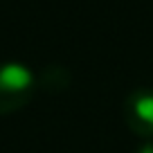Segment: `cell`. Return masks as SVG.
I'll list each match as a JSON object with an SVG mask.
<instances>
[{
    "label": "cell",
    "instance_id": "1",
    "mask_svg": "<svg viewBox=\"0 0 153 153\" xmlns=\"http://www.w3.org/2000/svg\"><path fill=\"white\" fill-rule=\"evenodd\" d=\"M38 79L25 63H0V115H11L32 101Z\"/></svg>",
    "mask_w": 153,
    "mask_h": 153
},
{
    "label": "cell",
    "instance_id": "2",
    "mask_svg": "<svg viewBox=\"0 0 153 153\" xmlns=\"http://www.w3.org/2000/svg\"><path fill=\"white\" fill-rule=\"evenodd\" d=\"M124 120L137 137L153 140V90L137 88L126 97Z\"/></svg>",
    "mask_w": 153,
    "mask_h": 153
},
{
    "label": "cell",
    "instance_id": "3",
    "mask_svg": "<svg viewBox=\"0 0 153 153\" xmlns=\"http://www.w3.org/2000/svg\"><path fill=\"white\" fill-rule=\"evenodd\" d=\"M137 153H153V140H146V142L137 149Z\"/></svg>",
    "mask_w": 153,
    "mask_h": 153
}]
</instances>
